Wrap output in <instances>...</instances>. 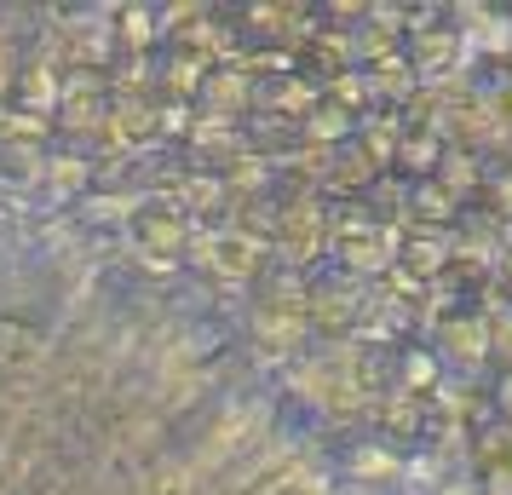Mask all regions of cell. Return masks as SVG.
Returning a JSON list of instances; mask_svg holds the SVG:
<instances>
[]
</instances>
